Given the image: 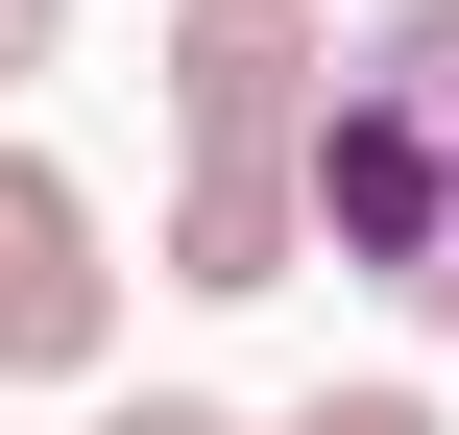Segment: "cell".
<instances>
[{
  "instance_id": "cell-1",
  "label": "cell",
  "mask_w": 459,
  "mask_h": 435,
  "mask_svg": "<svg viewBox=\"0 0 459 435\" xmlns=\"http://www.w3.org/2000/svg\"><path fill=\"white\" fill-rule=\"evenodd\" d=\"M339 24L315 0H169V170H315Z\"/></svg>"
},
{
  "instance_id": "cell-2",
  "label": "cell",
  "mask_w": 459,
  "mask_h": 435,
  "mask_svg": "<svg viewBox=\"0 0 459 435\" xmlns=\"http://www.w3.org/2000/svg\"><path fill=\"white\" fill-rule=\"evenodd\" d=\"M315 266H363L387 315L459 291V145L411 97H363V73H339V121H315Z\"/></svg>"
},
{
  "instance_id": "cell-3",
  "label": "cell",
  "mask_w": 459,
  "mask_h": 435,
  "mask_svg": "<svg viewBox=\"0 0 459 435\" xmlns=\"http://www.w3.org/2000/svg\"><path fill=\"white\" fill-rule=\"evenodd\" d=\"M97 363H121V218L48 145H0V387H97Z\"/></svg>"
},
{
  "instance_id": "cell-4",
  "label": "cell",
  "mask_w": 459,
  "mask_h": 435,
  "mask_svg": "<svg viewBox=\"0 0 459 435\" xmlns=\"http://www.w3.org/2000/svg\"><path fill=\"white\" fill-rule=\"evenodd\" d=\"M315 266V170H169V291H290Z\"/></svg>"
},
{
  "instance_id": "cell-5",
  "label": "cell",
  "mask_w": 459,
  "mask_h": 435,
  "mask_svg": "<svg viewBox=\"0 0 459 435\" xmlns=\"http://www.w3.org/2000/svg\"><path fill=\"white\" fill-rule=\"evenodd\" d=\"M363 97H411V121L459 145V0H387V48H363Z\"/></svg>"
},
{
  "instance_id": "cell-6",
  "label": "cell",
  "mask_w": 459,
  "mask_h": 435,
  "mask_svg": "<svg viewBox=\"0 0 459 435\" xmlns=\"http://www.w3.org/2000/svg\"><path fill=\"white\" fill-rule=\"evenodd\" d=\"M266 435H459L436 387H315V412H266Z\"/></svg>"
},
{
  "instance_id": "cell-7",
  "label": "cell",
  "mask_w": 459,
  "mask_h": 435,
  "mask_svg": "<svg viewBox=\"0 0 459 435\" xmlns=\"http://www.w3.org/2000/svg\"><path fill=\"white\" fill-rule=\"evenodd\" d=\"M97 435H266V412H218V387H121Z\"/></svg>"
},
{
  "instance_id": "cell-8",
  "label": "cell",
  "mask_w": 459,
  "mask_h": 435,
  "mask_svg": "<svg viewBox=\"0 0 459 435\" xmlns=\"http://www.w3.org/2000/svg\"><path fill=\"white\" fill-rule=\"evenodd\" d=\"M48 48H73V0H0V97H24V73H48Z\"/></svg>"
},
{
  "instance_id": "cell-9",
  "label": "cell",
  "mask_w": 459,
  "mask_h": 435,
  "mask_svg": "<svg viewBox=\"0 0 459 435\" xmlns=\"http://www.w3.org/2000/svg\"><path fill=\"white\" fill-rule=\"evenodd\" d=\"M436 339H459V291H436Z\"/></svg>"
}]
</instances>
